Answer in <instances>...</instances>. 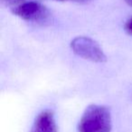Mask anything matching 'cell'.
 I'll return each mask as SVG.
<instances>
[{
	"mask_svg": "<svg viewBox=\"0 0 132 132\" xmlns=\"http://www.w3.org/2000/svg\"><path fill=\"white\" fill-rule=\"evenodd\" d=\"M112 128L111 116L105 106L91 104L83 112L78 132H110Z\"/></svg>",
	"mask_w": 132,
	"mask_h": 132,
	"instance_id": "cell-1",
	"label": "cell"
},
{
	"mask_svg": "<svg viewBox=\"0 0 132 132\" xmlns=\"http://www.w3.org/2000/svg\"><path fill=\"white\" fill-rule=\"evenodd\" d=\"M71 48L76 55L87 60L97 63H103L107 60L100 44L90 37H76L71 42Z\"/></svg>",
	"mask_w": 132,
	"mask_h": 132,
	"instance_id": "cell-2",
	"label": "cell"
},
{
	"mask_svg": "<svg viewBox=\"0 0 132 132\" xmlns=\"http://www.w3.org/2000/svg\"><path fill=\"white\" fill-rule=\"evenodd\" d=\"M12 13L21 19L29 22H40L47 17L48 11L35 1L23 2L12 8Z\"/></svg>",
	"mask_w": 132,
	"mask_h": 132,
	"instance_id": "cell-3",
	"label": "cell"
},
{
	"mask_svg": "<svg viewBox=\"0 0 132 132\" xmlns=\"http://www.w3.org/2000/svg\"><path fill=\"white\" fill-rule=\"evenodd\" d=\"M30 132H57L53 111L44 110L39 113L34 120Z\"/></svg>",
	"mask_w": 132,
	"mask_h": 132,
	"instance_id": "cell-4",
	"label": "cell"
},
{
	"mask_svg": "<svg viewBox=\"0 0 132 132\" xmlns=\"http://www.w3.org/2000/svg\"><path fill=\"white\" fill-rule=\"evenodd\" d=\"M5 5H9V6H16V5H20L21 3L25 2V0H1Z\"/></svg>",
	"mask_w": 132,
	"mask_h": 132,
	"instance_id": "cell-5",
	"label": "cell"
},
{
	"mask_svg": "<svg viewBox=\"0 0 132 132\" xmlns=\"http://www.w3.org/2000/svg\"><path fill=\"white\" fill-rule=\"evenodd\" d=\"M125 31H126V32H127L128 34H129V35H131V36H132V17L127 22V23H126Z\"/></svg>",
	"mask_w": 132,
	"mask_h": 132,
	"instance_id": "cell-6",
	"label": "cell"
},
{
	"mask_svg": "<svg viewBox=\"0 0 132 132\" xmlns=\"http://www.w3.org/2000/svg\"><path fill=\"white\" fill-rule=\"evenodd\" d=\"M57 1H73L78 2V3H88V2L92 1V0H57Z\"/></svg>",
	"mask_w": 132,
	"mask_h": 132,
	"instance_id": "cell-7",
	"label": "cell"
},
{
	"mask_svg": "<svg viewBox=\"0 0 132 132\" xmlns=\"http://www.w3.org/2000/svg\"><path fill=\"white\" fill-rule=\"evenodd\" d=\"M125 2L128 4V5H129L132 6V0H125Z\"/></svg>",
	"mask_w": 132,
	"mask_h": 132,
	"instance_id": "cell-8",
	"label": "cell"
}]
</instances>
